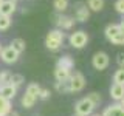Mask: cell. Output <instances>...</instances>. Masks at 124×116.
<instances>
[{"instance_id":"obj_1","label":"cell","mask_w":124,"mask_h":116,"mask_svg":"<svg viewBox=\"0 0 124 116\" xmlns=\"http://www.w3.org/2000/svg\"><path fill=\"white\" fill-rule=\"evenodd\" d=\"M64 39H65V33H62V29L59 28L51 29L45 37V46L50 51H57L64 44Z\"/></svg>"},{"instance_id":"obj_2","label":"cell","mask_w":124,"mask_h":116,"mask_svg":"<svg viewBox=\"0 0 124 116\" xmlns=\"http://www.w3.org/2000/svg\"><path fill=\"white\" fill-rule=\"evenodd\" d=\"M95 104L88 98H82L75 104V115L76 116H90L95 110Z\"/></svg>"},{"instance_id":"obj_3","label":"cell","mask_w":124,"mask_h":116,"mask_svg":"<svg viewBox=\"0 0 124 116\" xmlns=\"http://www.w3.org/2000/svg\"><path fill=\"white\" fill-rule=\"evenodd\" d=\"M70 45L73 46V48H76V50H81V48H84L85 45H87V42H88V34L85 33V31L82 29H79V31H75V33L70 36Z\"/></svg>"},{"instance_id":"obj_4","label":"cell","mask_w":124,"mask_h":116,"mask_svg":"<svg viewBox=\"0 0 124 116\" xmlns=\"http://www.w3.org/2000/svg\"><path fill=\"white\" fill-rule=\"evenodd\" d=\"M68 84H70V91L71 93H79V91H82L84 87H85V77H84L82 73L76 71L70 76Z\"/></svg>"},{"instance_id":"obj_5","label":"cell","mask_w":124,"mask_h":116,"mask_svg":"<svg viewBox=\"0 0 124 116\" xmlns=\"http://www.w3.org/2000/svg\"><path fill=\"white\" fill-rule=\"evenodd\" d=\"M108 64H110V59H108V54L104 53V51H98L93 54L92 57V65L95 70H98V71H102V70H106L108 67Z\"/></svg>"},{"instance_id":"obj_6","label":"cell","mask_w":124,"mask_h":116,"mask_svg":"<svg viewBox=\"0 0 124 116\" xmlns=\"http://www.w3.org/2000/svg\"><path fill=\"white\" fill-rule=\"evenodd\" d=\"M53 22L59 29L64 31V29H71L73 25H75V22H76V19L68 17V15H62V14H56Z\"/></svg>"},{"instance_id":"obj_7","label":"cell","mask_w":124,"mask_h":116,"mask_svg":"<svg viewBox=\"0 0 124 116\" xmlns=\"http://www.w3.org/2000/svg\"><path fill=\"white\" fill-rule=\"evenodd\" d=\"M19 54L16 50L13 48V46H5V48L2 50V53H0V57H2V60L5 62V64H8V65H13V64H16V62L19 60Z\"/></svg>"},{"instance_id":"obj_8","label":"cell","mask_w":124,"mask_h":116,"mask_svg":"<svg viewBox=\"0 0 124 116\" xmlns=\"http://www.w3.org/2000/svg\"><path fill=\"white\" fill-rule=\"evenodd\" d=\"M102 116H124V107L121 104H112V105H108L104 108V111L101 113Z\"/></svg>"},{"instance_id":"obj_9","label":"cell","mask_w":124,"mask_h":116,"mask_svg":"<svg viewBox=\"0 0 124 116\" xmlns=\"http://www.w3.org/2000/svg\"><path fill=\"white\" fill-rule=\"evenodd\" d=\"M16 9H17V5L14 0H3L0 3V14L2 15H13Z\"/></svg>"},{"instance_id":"obj_10","label":"cell","mask_w":124,"mask_h":116,"mask_svg":"<svg viewBox=\"0 0 124 116\" xmlns=\"http://www.w3.org/2000/svg\"><path fill=\"white\" fill-rule=\"evenodd\" d=\"M110 98L116 101V102H119L123 98H124V84H116L113 82L110 87Z\"/></svg>"},{"instance_id":"obj_11","label":"cell","mask_w":124,"mask_h":116,"mask_svg":"<svg viewBox=\"0 0 124 116\" xmlns=\"http://www.w3.org/2000/svg\"><path fill=\"white\" fill-rule=\"evenodd\" d=\"M0 94L3 96V98L13 101L16 98V94H17V87H14L13 84H5L0 87Z\"/></svg>"},{"instance_id":"obj_12","label":"cell","mask_w":124,"mask_h":116,"mask_svg":"<svg viewBox=\"0 0 124 116\" xmlns=\"http://www.w3.org/2000/svg\"><path fill=\"white\" fill-rule=\"evenodd\" d=\"M88 17H90V8L87 5H82V3H81L79 8L76 9V14H75L76 22H87Z\"/></svg>"},{"instance_id":"obj_13","label":"cell","mask_w":124,"mask_h":116,"mask_svg":"<svg viewBox=\"0 0 124 116\" xmlns=\"http://www.w3.org/2000/svg\"><path fill=\"white\" fill-rule=\"evenodd\" d=\"M70 76H71V70L62 68V67H56V70H54V79H56V82L68 80Z\"/></svg>"},{"instance_id":"obj_14","label":"cell","mask_w":124,"mask_h":116,"mask_svg":"<svg viewBox=\"0 0 124 116\" xmlns=\"http://www.w3.org/2000/svg\"><path fill=\"white\" fill-rule=\"evenodd\" d=\"M56 67H62V68H67V70H71L75 67V60H73L71 56H68V54H65V56L59 57V60H57Z\"/></svg>"},{"instance_id":"obj_15","label":"cell","mask_w":124,"mask_h":116,"mask_svg":"<svg viewBox=\"0 0 124 116\" xmlns=\"http://www.w3.org/2000/svg\"><path fill=\"white\" fill-rule=\"evenodd\" d=\"M119 23H110V25L106 26V29H104V34H106V39L107 40H110L113 36H116V34L119 33Z\"/></svg>"},{"instance_id":"obj_16","label":"cell","mask_w":124,"mask_h":116,"mask_svg":"<svg viewBox=\"0 0 124 116\" xmlns=\"http://www.w3.org/2000/svg\"><path fill=\"white\" fill-rule=\"evenodd\" d=\"M11 110H13V108H11V101L3 98V96L0 94V116H6Z\"/></svg>"},{"instance_id":"obj_17","label":"cell","mask_w":124,"mask_h":116,"mask_svg":"<svg viewBox=\"0 0 124 116\" xmlns=\"http://www.w3.org/2000/svg\"><path fill=\"white\" fill-rule=\"evenodd\" d=\"M36 101H37V98H34L33 94H30V93L25 91V94L22 96V107L23 108H31V107H34Z\"/></svg>"},{"instance_id":"obj_18","label":"cell","mask_w":124,"mask_h":116,"mask_svg":"<svg viewBox=\"0 0 124 116\" xmlns=\"http://www.w3.org/2000/svg\"><path fill=\"white\" fill-rule=\"evenodd\" d=\"M11 46L17 51L19 54L20 53H23L25 51V48H26V44H25V40L23 39H20V37H17V39H13V42H11Z\"/></svg>"},{"instance_id":"obj_19","label":"cell","mask_w":124,"mask_h":116,"mask_svg":"<svg viewBox=\"0 0 124 116\" xmlns=\"http://www.w3.org/2000/svg\"><path fill=\"white\" fill-rule=\"evenodd\" d=\"M54 90H56L57 93H62V94H65V93H71V91H70L68 80H64V82H54Z\"/></svg>"},{"instance_id":"obj_20","label":"cell","mask_w":124,"mask_h":116,"mask_svg":"<svg viewBox=\"0 0 124 116\" xmlns=\"http://www.w3.org/2000/svg\"><path fill=\"white\" fill-rule=\"evenodd\" d=\"M40 90H42V87L37 82H31V84H28V87H26V93L33 94L34 98H39V93H40Z\"/></svg>"},{"instance_id":"obj_21","label":"cell","mask_w":124,"mask_h":116,"mask_svg":"<svg viewBox=\"0 0 124 116\" xmlns=\"http://www.w3.org/2000/svg\"><path fill=\"white\" fill-rule=\"evenodd\" d=\"M88 8H90V11H95V13H98L104 8V0H88Z\"/></svg>"},{"instance_id":"obj_22","label":"cell","mask_w":124,"mask_h":116,"mask_svg":"<svg viewBox=\"0 0 124 116\" xmlns=\"http://www.w3.org/2000/svg\"><path fill=\"white\" fill-rule=\"evenodd\" d=\"M53 6H54V9H56L57 13H64V11L68 8V0H54Z\"/></svg>"},{"instance_id":"obj_23","label":"cell","mask_w":124,"mask_h":116,"mask_svg":"<svg viewBox=\"0 0 124 116\" xmlns=\"http://www.w3.org/2000/svg\"><path fill=\"white\" fill-rule=\"evenodd\" d=\"M9 26H11V15L0 14V31H6Z\"/></svg>"},{"instance_id":"obj_24","label":"cell","mask_w":124,"mask_h":116,"mask_svg":"<svg viewBox=\"0 0 124 116\" xmlns=\"http://www.w3.org/2000/svg\"><path fill=\"white\" fill-rule=\"evenodd\" d=\"M9 84H13L14 87H22L23 84H25V77H23L22 74H11V82Z\"/></svg>"},{"instance_id":"obj_25","label":"cell","mask_w":124,"mask_h":116,"mask_svg":"<svg viewBox=\"0 0 124 116\" xmlns=\"http://www.w3.org/2000/svg\"><path fill=\"white\" fill-rule=\"evenodd\" d=\"M113 82H116V84H124V67H119V70H116V71H115Z\"/></svg>"},{"instance_id":"obj_26","label":"cell","mask_w":124,"mask_h":116,"mask_svg":"<svg viewBox=\"0 0 124 116\" xmlns=\"http://www.w3.org/2000/svg\"><path fill=\"white\" fill-rule=\"evenodd\" d=\"M108 42H112L113 45H124V33L119 31V33L116 34V36H113Z\"/></svg>"},{"instance_id":"obj_27","label":"cell","mask_w":124,"mask_h":116,"mask_svg":"<svg viewBox=\"0 0 124 116\" xmlns=\"http://www.w3.org/2000/svg\"><path fill=\"white\" fill-rule=\"evenodd\" d=\"M11 82V73L9 71H0V85H5Z\"/></svg>"},{"instance_id":"obj_28","label":"cell","mask_w":124,"mask_h":116,"mask_svg":"<svg viewBox=\"0 0 124 116\" xmlns=\"http://www.w3.org/2000/svg\"><path fill=\"white\" fill-rule=\"evenodd\" d=\"M87 98L90 99L92 102L95 104V105H99V104H101V94H99V93H96V91L88 93V94H87Z\"/></svg>"},{"instance_id":"obj_29","label":"cell","mask_w":124,"mask_h":116,"mask_svg":"<svg viewBox=\"0 0 124 116\" xmlns=\"http://www.w3.org/2000/svg\"><path fill=\"white\" fill-rule=\"evenodd\" d=\"M115 9L118 14L124 15V0H116L115 2Z\"/></svg>"},{"instance_id":"obj_30","label":"cell","mask_w":124,"mask_h":116,"mask_svg":"<svg viewBox=\"0 0 124 116\" xmlns=\"http://www.w3.org/2000/svg\"><path fill=\"white\" fill-rule=\"evenodd\" d=\"M50 90L48 88H42L40 93H39V99H42V101H46V99H50Z\"/></svg>"},{"instance_id":"obj_31","label":"cell","mask_w":124,"mask_h":116,"mask_svg":"<svg viewBox=\"0 0 124 116\" xmlns=\"http://www.w3.org/2000/svg\"><path fill=\"white\" fill-rule=\"evenodd\" d=\"M116 64H118L119 67H124V53H118V56H116Z\"/></svg>"},{"instance_id":"obj_32","label":"cell","mask_w":124,"mask_h":116,"mask_svg":"<svg viewBox=\"0 0 124 116\" xmlns=\"http://www.w3.org/2000/svg\"><path fill=\"white\" fill-rule=\"evenodd\" d=\"M119 29H121V33H124V15H123V20L119 23Z\"/></svg>"},{"instance_id":"obj_33","label":"cell","mask_w":124,"mask_h":116,"mask_svg":"<svg viewBox=\"0 0 124 116\" xmlns=\"http://www.w3.org/2000/svg\"><path fill=\"white\" fill-rule=\"evenodd\" d=\"M6 116H20V115H19L17 111H13V110H11V111H9V113H8Z\"/></svg>"},{"instance_id":"obj_34","label":"cell","mask_w":124,"mask_h":116,"mask_svg":"<svg viewBox=\"0 0 124 116\" xmlns=\"http://www.w3.org/2000/svg\"><path fill=\"white\" fill-rule=\"evenodd\" d=\"M90 116H102V115H99V113H92Z\"/></svg>"},{"instance_id":"obj_35","label":"cell","mask_w":124,"mask_h":116,"mask_svg":"<svg viewBox=\"0 0 124 116\" xmlns=\"http://www.w3.org/2000/svg\"><path fill=\"white\" fill-rule=\"evenodd\" d=\"M119 104H121V105H123V107H124V98H123V99H121V101H119Z\"/></svg>"},{"instance_id":"obj_36","label":"cell","mask_w":124,"mask_h":116,"mask_svg":"<svg viewBox=\"0 0 124 116\" xmlns=\"http://www.w3.org/2000/svg\"><path fill=\"white\" fill-rule=\"evenodd\" d=\"M2 50H3V46H2V44H0V53H2Z\"/></svg>"},{"instance_id":"obj_37","label":"cell","mask_w":124,"mask_h":116,"mask_svg":"<svg viewBox=\"0 0 124 116\" xmlns=\"http://www.w3.org/2000/svg\"><path fill=\"white\" fill-rule=\"evenodd\" d=\"M2 2H3V0H0V3H2Z\"/></svg>"},{"instance_id":"obj_38","label":"cell","mask_w":124,"mask_h":116,"mask_svg":"<svg viewBox=\"0 0 124 116\" xmlns=\"http://www.w3.org/2000/svg\"><path fill=\"white\" fill-rule=\"evenodd\" d=\"M14 2H17V0H14Z\"/></svg>"},{"instance_id":"obj_39","label":"cell","mask_w":124,"mask_h":116,"mask_svg":"<svg viewBox=\"0 0 124 116\" xmlns=\"http://www.w3.org/2000/svg\"><path fill=\"white\" fill-rule=\"evenodd\" d=\"M0 87H2V85H0Z\"/></svg>"}]
</instances>
